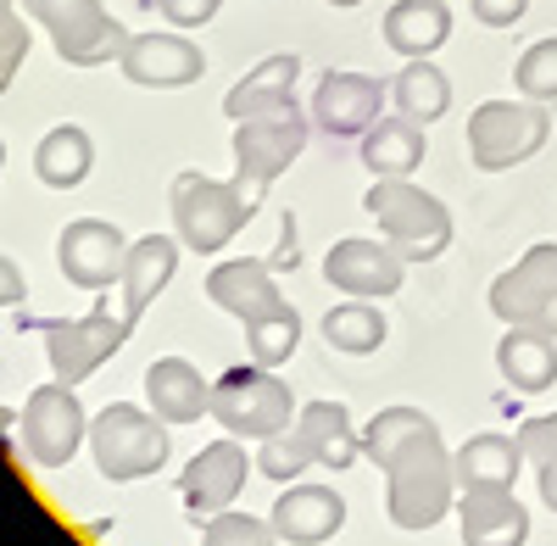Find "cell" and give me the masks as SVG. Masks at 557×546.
I'll use <instances>...</instances> for the list:
<instances>
[{
	"label": "cell",
	"mask_w": 557,
	"mask_h": 546,
	"mask_svg": "<svg viewBox=\"0 0 557 546\" xmlns=\"http://www.w3.org/2000/svg\"><path fill=\"white\" fill-rule=\"evenodd\" d=\"M457 502V469L441 430L412 435L385 463V508L396 530H435Z\"/></svg>",
	"instance_id": "obj_1"
},
{
	"label": "cell",
	"mask_w": 557,
	"mask_h": 546,
	"mask_svg": "<svg viewBox=\"0 0 557 546\" xmlns=\"http://www.w3.org/2000/svg\"><path fill=\"white\" fill-rule=\"evenodd\" d=\"M368 218L380 223V235L407 257V262H435L451 246V212L441 196L418 190L412 178H374L362 196Z\"/></svg>",
	"instance_id": "obj_2"
},
{
	"label": "cell",
	"mask_w": 557,
	"mask_h": 546,
	"mask_svg": "<svg viewBox=\"0 0 557 546\" xmlns=\"http://www.w3.org/2000/svg\"><path fill=\"white\" fill-rule=\"evenodd\" d=\"M89 458H96L101 480H112V485L146 480L168 463V424L151 413V407L112 401L89 419Z\"/></svg>",
	"instance_id": "obj_3"
},
{
	"label": "cell",
	"mask_w": 557,
	"mask_h": 546,
	"mask_svg": "<svg viewBox=\"0 0 557 546\" xmlns=\"http://www.w3.org/2000/svg\"><path fill=\"white\" fill-rule=\"evenodd\" d=\"M307 140H312V112L301 107H278V112L235 123V185L251 201V212L262 207L273 178L307 151Z\"/></svg>",
	"instance_id": "obj_4"
},
{
	"label": "cell",
	"mask_w": 557,
	"mask_h": 546,
	"mask_svg": "<svg viewBox=\"0 0 557 546\" xmlns=\"http://www.w3.org/2000/svg\"><path fill=\"white\" fill-rule=\"evenodd\" d=\"M251 201L240 196L235 178H207V173H178L173 178V229L184 240V251H223L246 223H251Z\"/></svg>",
	"instance_id": "obj_5"
},
{
	"label": "cell",
	"mask_w": 557,
	"mask_h": 546,
	"mask_svg": "<svg viewBox=\"0 0 557 546\" xmlns=\"http://www.w3.org/2000/svg\"><path fill=\"white\" fill-rule=\"evenodd\" d=\"M296 396L290 385L278 380L273 369H228L218 385H212V419L235 435V440H268L278 430L296 424Z\"/></svg>",
	"instance_id": "obj_6"
},
{
	"label": "cell",
	"mask_w": 557,
	"mask_h": 546,
	"mask_svg": "<svg viewBox=\"0 0 557 546\" xmlns=\"http://www.w3.org/2000/svg\"><path fill=\"white\" fill-rule=\"evenodd\" d=\"M23 12L51 34L57 57L67 67H107L123 57V45L134 39L101 0H23Z\"/></svg>",
	"instance_id": "obj_7"
},
{
	"label": "cell",
	"mask_w": 557,
	"mask_h": 546,
	"mask_svg": "<svg viewBox=\"0 0 557 546\" xmlns=\"http://www.w3.org/2000/svg\"><path fill=\"white\" fill-rule=\"evenodd\" d=\"M17 330H39L45 357H51V374L62 385H84L128 340V318L123 312L112 318L107 307L84 312V318H28V312H17Z\"/></svg>",
	"instance_id": "obj_8"
},
{
	"label": "cell",
	"mask_w": 557,
	"mask_h": 546,
	"mask_svg": "<svg viewBox=\"0 0 557 546\" xmlns=\"http://www.w3.org/2000/svg\"><path fill=\"white\" fill-rule=\"evenodd\" d=\"M546 134H552V117L541 101H524V96L519 101H485L469 117V157L480 173H507V167L530 162L546 146Z\"/></svg>",
	"instance_id": "obj_9"
},
{
	"label": "cell",
	"mask_w": 557,
	"mask_h": 546,
	"mask_svg": "<svg viewBox=\"0 0 557 546\" xmlns=\"http://www.w3.org/2000/svg\"><path fill=\"white\" fill-rule=\"evenodd\" d=\"M17 430H23V458L39 469H67L78 458V446H89V419H84L73 385L62 380L28 390Z\"/></svg>",
	"instance_id": "obj_10"
},
{
	"label": "cell",
	"mask_w": 557,
	"mask_h": 546,
	"mask_svg": "<svg viewBox=\"0 0 557 546\" xmlns=\"http://www.w3.org/2000/svg\"><path fill=\"white\" fill-rule=\"evenodd\" d=\"M385 101H391V84L368 78V73H323L318 89H312V128L330 134V140H362L368 123L385 117Z\"/></svg>",
	"instance_id": "obj_11"
},
{
	"label": "cell",
	"mask_w": 557,
	"mask_h": 546,
	"mask_svg": "<svg viewBox=\"0 0 557 546\" xmlns=\"http://www.w3.org/2000/svg\"><path fill=\"white\" fill-rule=\"evenodd\" d=\"M407 257L380 235H351V240H335L330 257H323V280H330L341 296H362V301H380V296H396L401 280H407Z\"/></svg>",
	"instance_id": "obj_12"
},
{
	"label": "cell",
	"mask_w": 557,
	"mask_h": 546,
	"mask_svg": "<svg viewBox=\"0 0 557 546\" xmlns=\"http://www.w3.org/2000/svg\"><path fill=\"white\" fill-rule=\"evenodd\" d=\"M257 463L246 458V446L235 435L201 446L196 458L184 463V474H178V496H184V508H190V519L201 524V519H212L223 508H235V496L246 491V474Z\"/></svg>",
	"instance_id": "obj_13"
},
{
	"label": "cell",
	"mask_w": 557,
	"mask_h": 546,
	"mask_svg": "<svg viewBox=\"0 0 557 546\" xmlns=\"http://www.w3.org/2000/svg\"><path fill=\"white\" fill-rule=\"evenodd\" d=\"M557 296V240H541L530 246L507 273L491 280V312L502 318L507 330H541V318Z\"/></svg>",
	"instance_id": "obj_14"
},
{
	"label": "cell",
	"mask_w": 557,
	"mask_h": 546,
	"mask_svg": "<svg viewBox=\"0 0 557 546\" xmlns=\"http://www.w3.org/2000/svg\"><path fill=\"white\" fill-rule=\"evenodd\" d=\"M123 257H128V240L107 218H78L57 240V268L78 290H112L123 280Z\"/></svg>",
	"instance_id": "obj_15"
},
{
	"label": "cell",
	"mask_w": 557,
	"mask_h": 546,
	"mask_svg": "<svg viewBox=\"0 0 557 546\" xmlns=\"http://www.w3.org/2000/svg\"><path fill=\"white\" fill-rule=\"evenodd\" d=\"M123 78L139 89H184L207 73L201 45H190L184 34H134L117 57Z\"/></svg>",
	"instance_id": "obj_16"
},
{
	"label": "cell",
	"mask_w": 557,
	"mask_h": 546,
	"mask_svg": "<svg viewBox=\"0 0 557 546\" xmlns=\"http://www.w3.org/2000/svg\"><path fill=\"white\" fill-rule=\"evenodd\" d=\"M207 296H212L223 312H235L240 324H257V318L290 307L285 290H278L273 262H262V257H228V262H218V268L207 273Z\"/></svg>",
	"instance_id": "obj_17"
},
{
	"label": "cell",
	"mask_w": 557,
	"mask_h": 546,
	"mask_svg": "<svg viewBox=\"0 0 557 546\" xmlns=\"http://www.w3.org/2000/svg\"><path fill=\"white\" fill-rule=\"evenodd\" d=\"M268 524H273L278 541H290V546H323L330 535H341L346 502H341L335 485H290V491H278Z\"/></svg>",
	"instance_id": "obj_18"
},
{
	"label": "cell",
	"mask_w": 557,
	"mask_h": 546,
	"mask_svg": "<svg viewBox=\"0 0 557 546\" xmlns=\"http://www.w3.org/2000/svg\"><path fill=\"white\" fill-rule=\"evenodd\" d=\"M178 251L184 240L178 235H146V240H128V257H123V318H128V330L146 318V307L173 285V273H178Z\"/></svg>",
	"instance_id": "obj_19"
},
{
	"label": "cell",
	"mask_w": 557,
	"mask_h": 546,
	"mask_svg": "<svg viewBox=\"0 0 557 546\" xmlns=\"http://www.w3.org/2000/svg\"><path fill=\"white\" fill-rule=\"evenodd\" d=\"M146 401L162 424H201V413H212V385L190 357H157L146 369Z\"/></svg>",
	"instance_id": "obj_20"
},
{
	"label": "cell",
	"mask_w": 557,
	"mask_h": 546,
	"mask_svg": "<svg viewBox=\"0 0 557 546\" xmlns=\"http://www.w3.org/2000/svg\"><path fill=\"white\" fill-rule=\"evenodd\" d=\"M457 524H462V546H524L530 541V513L513 491H462Z\"/></svg>",
	"instance_id": "obj_21"
},
{
	"label": "cell",
	"mask_w": 557,
	"mask_h": 546,
	"mask_svg": "<svg viewBox=\"0 0 557 546\" xmlns=\"http://www.w3.org/2000/svg\"><path fill=\"white\" fill-rule=\"evenodd\" d=\"M296 78H301V57L273 51L246 78H235V89L223 96V112L235 123H246V117H262V112H278V107H296Z\"/></svg>",
	"instance_id": "obj_22"
},
{
	"label": "cell",
	"mask_w": 557,
	"mask_h": 546,
	"mask_svg": "<svg viewBox=\"0 0 557 546\" xmlns=\"http://www.w3.org/2000/svg\"><path fill=\"white\" fill-rule=\"evenodd\" d=\"M424 151H430L424 123H412L401 112L374 117V123H368V134H362V167L374 173V178H412L418 162H424Z\"/></svg>",
	"instance_id": "obj_23"
},
{
	"label": "cell",
	"mask_w": 557,
	"mask_h": 546,
	"mask_svg": "<svg viewBox=\"0 0 557 546\" xmlns=\"http://www.w3.org/2000/svg\"><path fill=\"white\" fill-rule=\"evenodd\" d=\"M296 435L307 440L312 451V463L318 469H351L362 458V435L351 430V413L341 401H307L301 413H296Z\"/></svg>",
	"instance_id": "obj_24"
},
{
	"label": "cell",
	"mask_w": 557,
	"mask_h": 546,
	"mask_svg": "<svg viewBox=\"0 0 557 546\" xmlns=\"http://www.w3.org/2000/svg\"><path fill=\"white\" fill-rule=\"evenodd\" d=\"M446 39H451V7L446 0H396L385 12V45L401 62L435 57Z\"/></svg>",
	"instance_id": "obj_25"
},
{
	"label": "cell",
	"mask_w": 557,
	"mask_h": 546,
	"mask_svg": "<svg viewBox=\"0 0 557 546\" xmlns=\"http://www.w3.org/2000/svg\"><path fill=\"white\" fill-rule=\"evenodd\" d=\"M519 463H524L519 435H474L451 451L457 491H513Z\"/></svg>",
	"instance_id": "obj_26"
},
{
	"label": "cell",
	"mask_w": 557,
	"mask_h": 546,
	"mask_svg": "<svg viewBox=\"0 0 557 546\" xmlns=\"http://www.w3.org/2000/svg\"><path fill=\"white\" fill-rule=\"evenodd\" d=\"M496 369H502V380L513 385V390H524V396H541V390H552L557 385V335H546V330H507L502 335V346H496Z\"/></svg>",
	"instance_id": "obj_27"
},
{
	"label": "cell",
	"mask_w": 557,
	"mask_h": 546,
	"mask_svg": "<svg viewBox=\"0 0 557 546\" xmlns=\"http://www.w3.org/2000/svg\"><path fill=\"white\" fill-rule=\"evenodd\" d=\"M89 167H96V146H89V134L78 123H57L34 151V173L51 190H78L89 178Z\"/></svg>",
	"instance_id": "obj_28"
},
{
	"label": "cell",
	"mask_w": 557,
	"mask_h": 546,
	"mask_svg": "<svg viewBox=\"0 0 557 546\" xmlns=\"http://www.w3.org/2000/svg\"><path fill=\"white\" fill-rule=\"evenodd\" d=\"M391 101H396V112L412 117V123H435V117H446V107H451V78H446L430 57L401 62V73L391 78Z\"/></svg>",
	"instance_id": "obj_29"
},
{
	"label": "cell",
	"mask_w": 557,
	"mask_h": 546,
	"mask_svg": "<svg viewBox=\"0 0 557 546\" xmlns=\"http://www.w3.org/2000/svg\"><path fill=\"white\" fill-rule=\"evenodd\" d=\"M318 330H323V340H330L335 351L368 357V351L385 346V312L374 301H362V296H346V301H335L330 312H323Z\"/></svg>",
	"instance_id": "obj_30"
},
{
	"label": "cell",
	"mask_w": 557,
	"mask_h": 546,
	"mask_svg": "<svg viewBox=\"0 0 557 546\" xmlns=\"http://www.w3.org/2000/svg\"><path fill=\"white\" fill-rule=\"evenodd\" d=\"M424 430H435V419L424 413V407H380V413L368 419V430H362V458L385 469L391 451H401L412 435H424Z\"/></svg>",
	"instance_id": "obj_31"
},
{
	"label": "cell",
	"mask_w": 557,
	"mask_h": 546,
	"mask_svg": "<svg viewBox=\"0 0 557 546\" xmlns=\"http://www.w3.org/2000/svg\"><path fill=\"white\" fill-rule=\"evenodd\" d=\"M246 346H251V362L257 369H278V362H290V351L301 346V318L296 307H278L257 324H246Z\"/></svg>",
	"instance_id": "obj_32"
},
{
	"label": "cell",
	"mask_w": 557,
	"mask_h": 546,
	"mask_svg": "<svg viewBox=\"0 0 557 546\" xmlns=\"http://www.w3.org/2000/svg\"><path fill=\"white\" fill-rule=\"evenodd\" d=\"M513 89H519L524 101H541V107L557 101V34L524 45V57L513 67Z\"/></svg>",
	"instance_id": "obj_33"
},
{
	"label": "cell",
	"mask_w": 557,
	"mask_h": 546,
	"mask_svg": "<svg viewBox=\"0 0 557 546\" xmlns=\"http://www.w3.org/2000/svg\"><path fill=\"white\" fill-rule=\"evenodd\" d=\"M301 469H312V451H307V440L296 435V424L278 430V435H268V440H257V474L290 485Z\"/></svg>",
	"instance_id": "obj_34"
},
{
	"label": "cell",
	"mask_w": 557,
	"mask_h": 546,
	"mask_svg": "<svg viewBox=\"0 0 557 546\" xmlns=\"http://www.w3.org/2000/svg\"><path fill=\"white\" fill-rule=\"evenodd\" d=\"M273 541H278V535H273L268 519H257V513H235V508L212 513L207 530H201V546H273Z\"/></svg>",
	"instance_id": "obj_35"
},
{
	"label": "cell",
	"mask_w": 557,
	"mask_h": 546,
	"mask_svg": "<svg viewBox=\"0 0 557 546\" xmlns=\"http://www.w3.org/2000/svg\"><path fill=\"white\" fill-rule=\"evenodd\" d=\"M23 57H28V28L17 17V0H0V89H12Z\"/></svg>",
	"instance_id": "obj_36"
},
{
	"label": "cell",
	"mask_w": 557,
	"mask_h": 546,
	"mask_svg": "<svg viewBox=\"0 0 557 546\" xmlns=\"http://www.w3.org/2000/svg\"><path fill=\"white\" fill-rule=\"evenodd\" d=\"M519 451H524V463H546V458H557V413L524 419V424H519Z\"/></svg>",
	"instance_id": "obj_37"
},
{
	"label": "cell",
	"mask_w": 557,
	"mask_h": 546,
	"mask_svg": "<svg viewBox=\"0 0 557 546\" xmlns=\"http://www.w3.org/2000/svg\"><path fill=\"white\" fill-rule=\"evenodd\" d=\"M157 7H162V17H168V23H178V28H201V23H212V17H218L223 0H157Z\"/></svg>",
	"instance_id": "obj_38"
},
{
	"label": "cell",
	"mask_w": 557,
	"mask_h": 546,
	"mask_svg": "<svg viewBox=\"0 0 557 546\" xmlns=\"http://www.w3.org/2000/svg\"><path fill=\"white\" fill-rule=\"evenodd\" d=\"M469 12H474L485 28H513V23L530 12V0H469Z\"/></svg>",
	"instance_id": "obj_39"
},
{
	"label": "cell",
	"mask_w": 557,
	"mask_h": 546,
	"mask_svg": "<svg viewBox=\"0 0 557 546\" xmlns=\"http://www.w3.org/2000/svg\"><path fill=\"white\" fill-rule=\"evenodd\" d=\"M28 296V280H23V268L12 257H0V307H23Z\"/></svg>",
	"instance_id": "obj_40"
},
{
	"label": "cell",
	"mask_w": 557,
	"mask_h": 546,
	"mask_svg": "<svg viewBox=\"0 0 557 546\" xmlns=\"http://www.w3.org/2000/svg\"><path fill=\"white\" fill-rule=\"evenodd\" d=\"M296 251H301V246H296V218H285V229H278V251L268 257V262H273V273L296 268Z\"/></svg>",
	"instance_id": "obj_41"
},
{
	"label": "cell",
	"mask_w": 557,
	"mask_h": 546,
	"mask_svg": "<svg viewBox=\"0 0 557 546\" xmlns=\"http://www.w3.org/2000/svg\"><path fill=\"white\" fill-rule=\"evenodd\" d=\"M535 480H541V502L557 513V458H546V463H535Z\"/></svg>",
	"instance_id": "obj_42"
},
{
	"label": "cell",
	"mask_w": 557,
	"mask_h": 546,
	"mask_svg": "<svg viewBox=\"0 0 557 546\" xmlns=\"http://www.w3.org/2000/svg\"><path fill=\"white\" fill-rule=\"evenodd\" d=\"M12 424H17V419H12V413H7V407H0V435H7V430H12Z\"/></svg>",
	"instance_id": "obj_43"
},
{
	"label": "cell",
	"mask_w": 557,
	"mask_h": 546,
	"mask_svg": "<svg viewBox=\"0 0 557 546\" xmlns=\"http://www.w3.org/2000/svg\"><path fill=\"white\" fill-rule=\"evenodd\" d=\"M330 7H341V12H346V7H362V0H330Z\"/></svg>",
	"instance_id": "obj_44"
},
{
	"label": "cell",
	"mask_w": 557,
	"mask_h": 546,
	"mask_svg": "<svg viewBox=\"0 0 557 546\" xmlns=\"http://www.w3.org/2000/svg\"><path fill=\"white\" fill-rule=\"evenodd\" d=\"M0 162H7V146H0Z\"/></svg>",
	"instance_id": "obj_45"
}]
</instances>
